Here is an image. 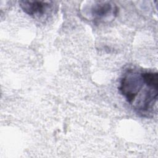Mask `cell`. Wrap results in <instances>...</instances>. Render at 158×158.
<instances>
[{"mask_svg":"<svg viewBox=\"0 0 158 158\" xmlns=\"http://www.w3.org/2000/svg\"><path fill=\"white\" fill-rule=\"evenodd\" d=\"M118 89L138 114L149 116L153 112L157 102L158 74L130 69L122 78Z\"/></svg>","mask_w":158,"mask_h":158,"instance_id":"6da1fadb","label":"cell"},{"mask_svg":"<svg viewBox=\"0 0 158 158\" xmlns=\"http://www.w3.org/2000/svg\"><path fill=\"white\" fill-rule=\"evenodd\" d=\"M117 12V6L110 1H97L89 7V15L95 22H108L114 19Z\"/></svg>","mask_w":158,"mask_h":158,"instance_id":"7a4b0ae2","label":"cell"},{"mask_svg":"<svg viewBox=\"0 0 158 158\" xmlns=\"http://www.w3.org/2000/svg\"><path fill=\"white\" fill-rule=\"evenodd\" d=\"M19 4L26 14L38 19L48 15L52 9V4L50 2L43 1H22Z\"/></svg>","mask_w":158,"mask_h":158,"instance_id":"3957f363","label":"cell"}]
</instances>
